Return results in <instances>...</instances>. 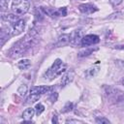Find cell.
<instances>
[{"instance_id":"1","label":"cell","mask_w":124,"mask_h":124,"mask_svg":"<svg viewBox=\"0 0 124 124\" xmlns=\"http://www.w3.org/2000/svg\"><path fill=\"white\" fill-rule=\"evenodd\" d=\"M38 33H39L38 27H33L32 29H30V31L22 39L17 41L13 46V47L9 50V52H8L9 57H11L12 59H16V58L22 56L23 53H25L31 47L32 43L35 40Z\"/></svg>"},{"instance_id":"2","label":"cell","mask_w":124,"mask_h":124,"mask_svg":"<svg viewBox=\"0 0 124 124\" xmlns=\"http://www.w3.org/2000/svg\"><path fill=\"white\" fill-rule=\"evenodd\" d=\"M67 70V65L65 63H63V61L61 59H56L53 64L48 68V70L45 73L44 78L46 80H52L53 78L60 77L63 73H65Z\"/></svg>"},{"instance_id":"3","label":"cell","mask_w":124,"mask_h":124,"mask_svg":"<svg viewBox=\"0 0 124 124\" xmlns=\"http://www.w3.org/2000/svg\"><path fill=\"white\" fill-rule=\"evenodd\" d=\"M29 6L30 4L28 0H14L11 9L14 14H16L17 16H22L28 12Z\"/></svg>"},{"instance_id":"4","label":"cell","mask_w":124,"mask_h":124,"mask_svg":"<svg viewBox=\"0 0 124 124\" xmlns=\"http://www.w3.org/2000/svg\"><path fill=\"white\" fill-rule=\"evenodd\" d=\"M83 37H84L83 29H81V28L76 29L70 34V43L74 46H78V45L81 44V40Z\"/></svg>"},{"instance_id":"5","label":"cell","mask_w":124,"mask_h":124,"mask_svg":"<svg viewBox=\"0 0 124 124\" xmlns=\"http://www.w3.org/2000/svg\"><path fill=\"white\" fill-rule=\"evenodd\" d=\"M100 42V38L97 35L94 34H89V35H84V37L81 40V46H89L96 45Z\"/></svg>"},{"instance_id":"6","label":"cell","mask_w":124,"mask_h":124,"mask_svg":"<svg viewBox=\"0 0 124 124\" xmlns=\"http://www.w3.org/2000/svg\"><path fill=\"white\" fill-rule=\"evenodd\" d=\"M25 28V20L23 19H18L17 21L14 22L13 25V30H12V35L13 36H17L23 32Z\"/></svg>"},{"instance_id":"7","label":"cell","mask_w":124,"mask_h":124,"mask_svg":"<svg viewBox=\"0 0 124 124\" xmlns=\"http://www.w3.org/2000/svg\"><path fill=\"white\" fill-rule=\"evenodd\" d=\"M52 91V87L47 86V85H42V86H33L30 89V94H38V95H43L48 92Z\"/></svg>"},{"instance_id":"8","label":"cell","mask_w":124,"mask_h":124,"mask_svg":"<svg viewBox=\"0 0 124 124\" xmlns=\"http://www.w3.org/2000/svg\"><path fill=\"white\" fill-rule=\"evenodd\" d=\"M78 10L83 14H92L94 12H97L98 8L91 3H85V4H80L78 6Z\"/></svg>"},{"instance_id":"9","label":"cell","mask_w":124,"mask_h":124,"mask_svg":"<svg viewBox=\"0 0 124 124\" xmlns=\"http://www.w3.org/2000/svg\"><path fill=\"white\" fill-rule=\"evenodd\" d=\"M69 43H70V35L69 34H62L58 37L54 46H55V47H60V46H66Z\"/></svg>"},{"instance_id":"10","label":"cell","mask_w":124,"mask_h":124,"mask_svg":"<svg viewBox=\"0 0 124 124\" xmlns=\"http://www.w3.org/2000/svg\"><path fill=\"white\" fill-rule=\"evenodd\" d=\"M74 77H75V73L73 71H70V72H67L61 78V81H60V85L62 87L66 86L67 84H69L70 82L73 81L74 79Z\"/></svg>"},{"instance_id":"11","label":"cell","mask_w":124,"mask_h":124,"mask_svg":"<svg viewBox=\"0 0 124 124\" xmlns=\"http://www.w3.org/2000/svg\"><path fill=\"white\" fill-rule=\"evenodd\" d=\"M35 113H36L35 108H26V109L22 112L21 117H22L24 120H31Z\"/></svg>"},{"instance_id":"12","label":"cell","mask_w":124,"mask_h":124,"mask_svg":"<svg viewBox=\"0 0 124 124\" xmlns=\"http://www.w3.org/2000/svg\"><path fill=\"white\" fill-rule=\"evenodd\" d=\"M99 70H100V67H98V66L91 67V68H89V69L86 70V72H85V77H86L87 78H94V77L99 73Z\"/></svg>"},{"instance_id":"13","label":"cell","mask_w":124,"mask_h":124,"mask_svg":"<svg viewBox=\"0 0 124 124\" xmlns=\"http://www.w3.org/2000/svg\"><path fill=\"white\" fill-rule=\"evenodd\" d=\"M9 35H10V28L9 27H3L1 29V37H0V39H1V46H3L4 43L8 40Z\"/></svg>"},{"instance_id":"14","label":"cell","mask_w":124,"mask_h":124,"mask_svg":"<svg viewBox=\"0 0 124 124\" xmlns=\"http://www.w3.org/2000/svg\"><path fill=\"white\" fill-rule=\"evenodd\" d=\"M2 18L8 22H16L18 20V16L16 14H6L2 16Z\"/></svg>"},{"instance_id":"15","label":"cell","mask_w":124,"mask_h":124,"mask_svg":"<svg viewBox=\"0 0 124 124\" xmlns=\"http://www.w3.org/2000/svg\"><path fill=\"white\" fill-rule=\"evenodd\" d=\"M16 65H17L18 69H20V70H26V69H28L30 67L31 61L29 59H21V60H19L17 62Z\"/></svg>"},{"instance_id":"16","label":"cell","mask_w":124,"mask_h":124,"mask_svg":"<svg viewBox=\"0 0 124 124\" xmlns=\"http://www.w3.org/2000/svg\"><path fill=\"white\" fill-rule=\"evenodd\" d=\"M95 50H97V48H92V47H85L84 49H81L78 53V57H84V56H88L90 55L92 52H94Z\"/></svg>"},{"instance_id":"17","label":"cell","mask_w":124,"mask_h":124,"mask_svg":"<svg viewBox=\"0 0 124 124\" xmlns=\"http://www.w3.org/2000/svg\"><path fill=\"white\" fill-rule=\"evenodd\" d=\"M40 98H41V95H38V94H30L29 97L27 98L26 104H33V103L39 101Z\"/></svg>"},{"instance_id":"18","label":"cell","mask_w":124,"mask_h":124,"mask_svg":"<svg viewBox=\"0 0 124 124\" xmlns=\"http://www.w3.org/2000/svg\"><path fill=\"white\" fill-rule=\"evenodd\" d=\"M17 94L20 96V97H23L25 94H26V92H27V86L25 85V84H22V85H20L18 88H17Z\"/></svg>"},{"instance_id":"19","label":"cell","mask_w":124,"mask_h":124,"mask_svg":"<svg viewBox=\"0 0 124 124\" xmlns=\"http://www.w3.org/2000/svg\"><path fill=\"white\" fill-rule=\"evenodd\" d=\"M95 122H96L97 124H109V123H110V121H109L108 119H107V118H105V117H101V116L96 117Z\"/></svg>"},{"instance_id":"20","label":"cell","mask_w":124,"mask_h":124,"mask_svg":"<svg viewBox=\"0 0 124 124\" xmlns=\"http://www.w3.org/2000/svg\"><path fill=\"white\" fill-rule=\"evenodd\" d=\"M44 110H45V107H44L43 104L39 103V104L36 105V107H35V111H36V114H37V115H40Z\"/></svg>"},{"instance_id":"21","label":"cell","mask_w":124,"mask_h":124,"mask_svg":"<svg viewBox=\"0 0 124 124\" xmlns=\"http://www.w3.org/2000/svg\"><path fill=\"white\" fill-rule=\"evenodd\" d=\"M58 14L59 16H67V8L66 7H62L58 10Z\"/></svg>"},{"instance_id":"22","label":"cell","mask_w":124,"mask_h":124,"mask_svg":"<svg viewBox=\"0 0 124 124\" xmlns=\"http://www.w3.org/2000/svg\"><path fill=\"white\" fill-rule=\"evenodd\" d=\"M72 109H73V103L68 102V103L66 104V106L64 107V111L67 112V111H70V110H72Z\"/></svg>"},{"instance_id":"23","label":"cell","mask_w":124,"mask_h":124,"mask_svg":"<svg viewBox=\"0 0 124 124\" xmlns=\"http://www.w3.org/2000/svg\"><path fill=\"white\" fill-rule=\"evenodd\" d=\"M57 96H58V95H57V93H56V92H51V97H50V99H51V102H52V103L56 101Z\"/></svg>"},{"instance_id":"24","label":"cell","mask_w":124,"mask_h":124,"mask_svg":"<svg viewBox=\"0 0 124 124\" xmlns=\"http://www.w3.org/2000/svg\"><path fill=\"white\" fill-rule=\"evenodd\" d=\"M109 2H110L111 5H113V6H117V5H119V4L122 2V0H109Z\"/></svg>"},{"instance_id":"25","label":"cell","mask_w":124,"mask_h":124,"mask_svg":"<svg viewBox=\"0 0 124 124\" xmlns=\"http://www.w3.org/2000/svg\"><path fill=\"white\" fill-rule=\"evenodd\" d=\"M66 123H82V121L76 120V119H68V120H66Z\"/></svg>"},{"instance_id":"26","label":"cell","mask_w":124,"mask_h":124,"mask_svg":"<svg viewBox=\"0 0 124 124\" xmlns=\"http://www.w3.org/2000/svg\"><path fill=\"white\" fill-rule=\"evenodd\" d=\"M51 121H52V123H58V120H57V116H55V115H54V116L52 117V120H51Z\"/></svg>"},{"instance_id":"27","label":"cell","mask_w":124,"mask_h":124,"mask_svg":"<svg viewBox=\"0 0 124 124\" xmlns=\"http://www.w3.org/2000/svg\"><path fill=\"white\" fill-rule=\"evenodd\" d=\"M121 82H122V84H123V85H124V78H123V79H122V81H121Z\"/></svg>"}]
</instances>
